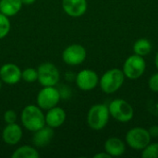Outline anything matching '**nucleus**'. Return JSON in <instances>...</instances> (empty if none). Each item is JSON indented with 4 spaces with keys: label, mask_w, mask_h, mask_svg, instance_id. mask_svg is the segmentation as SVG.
<instances>
[{
    "label": "nucleus",
    "mask_w": 158,
    "mask_h": 158,
    "mask_svg": "<svg viewBox=\"0 0 158 158\" xmlns=\"http://www.w3.org/2000/svg\"><path fill=\"white\" fill-rule=\"evenodd\" d=\"M20 120L22 126L31 132H34L43 127L45 124V115L43 112V109L40 108L37 105H28L26 106L20 114Z\"/></svg>",
    "instance_id": "nucleus-1"
},
{
    "label": "nucleus",
    "mask_w": 158,
    "mask_h": 158,
    "mask_svg": "<svg viewBox=\"0 0 158 158\" xmlns=\"http://www.w3.org/2000/svg\"><path fill=\"white\" fill-rule=\"evenodd\" d=\"M125 80L123 71L119 69H111L106 71L99 80L101 90L107 94H114L120 89Z\"/></svg>",
    "instance_id": "nucleus-2"
},
{
    "label": "nucleus",
    "mask_w": 158,
    "mask_h": 158,
    "mask_svg": "<svg viewBox=\"0 0 158 158\" xmlns=\"http://www.w3.org/2000/svg\"><path fill=\"white\" fill-rule=\"evenodd\" d=\"M108 106L104 104H96L91 106L87 114L88 126L94 131L103 130L109 120Z\"/></svg>",
    "instance_id": "nucleus-3"
},
{
    "label": "nucleus",
    "mask_w": 158,
    "mask_h": 158,
    "mask_svg": "<svg viewBox=\"0 0 158 158\" xmlns=\"http://www.w3.org/2000/svg\"><path fill=\"white\" fill-rule=\"evenodd\" d=\"M108 110L113 118L123 123L129 122L134 116L133 107L124 99L118 98L113 100L108 106Z\"/></svg>",
    "instance_id": "nucleus-4"
},
{
    "label": "nucleus",
    "mask_w": 158,
    "mask_h": 158,
    "mask_svg": "<svg viewBox=\"0 0 158 158\" xmlns=\"http://www.w3.org/2000/svg\"><path fill=\"white\" fill-rule=\"evenodd\" d=\"M125 139L127 144L131 148L142 151L151 143L152 137L148 130H145L142 127H135L127 132Z\"/></svg>",
    "instance_id": "nucleus-5"
},
{
    "label": "nucleus",
    "mask_w": 158,
    "mask_h": 158,
    "mask_svg": "<svg viewBox=\"0 0 158 158\" xmlns=\"http://www.w3.org/2000/svg\"><path fill=\"white\" fill-rule=\"evenodd\" d=\"M145 69L146 63L143 56L134 54L125 60L122 71L125 78L130 80H137L143 75Z\"/></svg>",
    "instance_id": "nucleus-6"
},
{
    "label": "nucleus",
    "mask_w": 158,
    "mask_h": 158,
    "mask_svg": "<svg viewBox=\"0 0 158 158\" xmlns=\"http://www.w3.org/2000/svg\"><path fill=\"white\" fill-rule=\"evenodd\" d=\"M38 81L39 83L44 86H56L60 80V73L58 69L50 62L42 63L38 69Z\"/></svg>",
    "instance_id": "nucleus-7"
},
{
    "label": "nucleus",
    "mask_w": 158,
    "mask_h": 158,
    "mask_svg": "<svg viewBox=\"0 0 158 158\" xmlns=\"http://www.w3.org/2000/svg\"><path fill=\"white\" fill-rule=\"evenodd\" d=\"M61 94L56 86H44L37 94V106L43 110H48L56 106L60 101Z\"/></svg>",
    "instance_id": "nucleus-8"
},
{
    "label": "nucleus",
    "mask_w": 158,
    "mask_h": 158,
    "mask_svg": "<svg viewBox=\"0 0 158 158\" xmlns=\"http://www.w3.org/2000/svg\"><path fill=\"white\" fill-rule=\"evenodd\" d=\"M87 52L84 46L79 44H73L67 46L62 52L63 61L69 66H78L84 62Z\"/></svg>",
    "instance_id": "nucleus-9"
},
{
    "label": "nucleus",
    "mask_w": 158,
    "mask_h": 158,
    "mask_svg": "<svg viewBox=\"0 0 158 158\" xmlns=\"http://www.w3.org/2000/svg\"><path fill=\"white\" fill-rule=\"evenodd\" d=\"M75 81L80 90L87 92L94 89L98 85L99 77L93 69H85L75 76Z\"/></svg>",
    "instance_id": "nucleus-10"
},
{
    "label": "nucleus",
    "mask_w": 158,
    "mask_h": 158,
    "mask_svg": "<svg viewBox=\"0 0 158 158\" xmlns=\"http://www.w3.org/2000/svg\"><path fill=\"white\" fill-rule=\"evenodd\" d=\"M21 72L19 67L13 63L4 64L0 68V80L8 85L17 84L21 80Z\"/></svg>",
    "instance_id": "nucleus-11"
},
{
    "label": "nucleus",
    "mask_w": 158,
    "mask_h": 158,
    "mask_svg": "<svg viewBox=\"0 0 158 158\" xmlns=\"http://www.w3.org/2000/svg\"><path fill=\"white\" fill-rule=\"evenodd\" d=\"M62 7L67 15L79 18L86 12L88 3L87 0H62Z\"/></svg>",
    "instance_id": "nucleus-12"
},
{
    "label": "nucleus",
    "mask_w": 158,
    "mask_h": 158,
    "mask_svg": "<svg viewBox=\"0 0 158 158\" xmlns=\"http://www.w3.org/2000/svg\"><path fill=\"white\" fill-rule=\"evenodd\" d=\"M22 135H23L22 128L16 122L11 124H6V126L4 128L2 132L3 141L7 145H11V146L18 144L22 139Z\"/></svg>",
    "instance_id": "nucleus-13"
},
{
    "label": "nucleus",
    "mask_w": 158,
    "mask_h": 158,
    "mask_svg": "<svg viewBox=\"0 0 158 158\" xmlns=\"http://www.w3.org/2000/svg\"><path fill=\"white\" fill-rule=\"evenodd\" d=\"M66 118V111L56 106L47 110L45 114V124L53 129H56L61 127L65 123Z\"/></svg>",
    "instance_id": "nucleus-14"
},
{
    "label": "nucleus",
    "mask_w": 158,
    "mask_h": 158,
    "mask_svg": "<svg viewBox=\"0 0 158 158\" xmlns=\"http://www.w3.org/2000/svg\"><path fill=\"white\" fill-rule=\"evenodd\" d=\"M53 137H54L53 128L45 125L42 129L34 131L32 137V143L37 147H44L50 143Z\"/></svg>",
    "instance_id": "nucleus-15"
},
{
    "label": "nucleus",
    "mask_w": 158,
    "mask_h": 158,
    "mask_svg": "<svg viewBox=\"0 0 158 158\" xmlns=\"http://www.w3.org/2000/svg\"><path fill=\"white\" fill-rule=\"evenodd\" d=\"M105 152H106L111 157L120 156L126 151L125 143L122 140L117 137H111L105 143Z\"/></svg>",
    "instance_id": "nucleus-16"
},
{
    "label": "nucleus",
    "mask_w": 158,
    "mask_h": 158,
    "mask_svg": "<svg viewBox=\"0 0 158 158\" xmlns=\"http://www.w3.org/2000/svg\"><path fill=\"white\" fill-rule=\"evenodd\" d=\"M22 6L21 0H0V12L9 18L17 15Z\"/></svg>",
    "instance_id": "nucleus-17"
},
{
    "label": "nucleus",
    "mask_w": 158,
    "mask_h": 158,
    "mask_svg": "<svg viewBox=\"0 0 158 158\" xmlns=\"http://www.w3.org/2000/svg\"><path fill=\"white\" fill-rule=\"evenodd\" d=\"M12 158H39L40 154L36 148L31 145H22L17 148L11 155Z\"/></svg>",
    "instance_id": "nucleus-18"
},
{
    "label": "nucleus",
    "mask_w": 158,
    "mask_h": 158,
    "mask_svg": "<svg viewBox=\"0 0 158 158\" xmlns=\"http://www.w3.org/2000/svg\"><path fill=\"white\" fill-rule=\"evenodd\" d=\"M133 51H134V54L138 56H145L149 55L150 52L152 51V44L149 40L145 38H141L134 43Z\"/></svg>",
    "instance_id": "nucleus-19"
},
{
    "label": "nucleus",
    "mask_w": 158,
    "mask_h": 158,
    "mask_svg": "<svg viewBox=\"0 0 158 158\" xmlns=\"http://www.w3.org/2000/svg\"><path fill=\"white\" fill-rule=\"evenodd\" d=\"M10 20L8 17L0 12V40L4 39L10 31Z\"/></svg>",
    "instance_id": "nucleus-20"
},
{
    "label": "nucleus",
    "mask_w": 158,
    "mask_h": 158,
    "mask_svg": "<svg viewBox=\"0 0 158 158\" xmlns=\"http://www.w3.org/2000/svg\"><path fill=\"white\" fill-rule=\"evenodd\" d=\"M21 79L26 82H34L38 80V72L36 69L26 68L21 72Z\"/></svg>",
    "instance_id": "nucleus-21"
},
{
    "label": "nucleus",
    "mask_w": 158,
    "mask_h": 158,
    "mask_svg": "<svg viewBox=\"0 0 158 158\" xmlns=\"http://www.w3.org/2000/svg\"><path fill=\"white\" fill-rule=\"evenodd\" d=\"M142 157L158 158V143H149L144 149L142 150Z\"/></svg>",
    "instance_id": "nucleus-22"
},
{
    "label": "nucleus",
    "mask_w": 158,
    "mask_h": 158,
    "mask_svg": "<svg viewBox=\"0 0 158 158\" xmlns=\"http://www.w3.org/2000/svg\"><path fill=\"white\" fill-rule=\"evenodd\" d=\"M4 121L6 124H11V123H15L17 121V113L14 110H6L4 113Z\"/></svg>",
    "instance_id": "nucleus-23"
},
{
    "label": "nucleus",
    "mask_w": 158,
    "mask_h": 158,
    "mask_svg": "<svg viewBox=\"0 0 158 158\" xmlns=\"http://www.w3.org/2000/svg\"><path fill=\"white\" fill-rule=\"evenodd\" d=\"M148 86L151 91L155 93H158V72L153 74L150 77L149 81H148Z\"/></svg>",
    "instance_id": "nucleus-24"
},
{
    "label": "nucleus",
    "mask_w": 158,
    "mask_h": 158,
    "mask_svg": "<svg viewBox=\"0 0 158 158\" xmlns=\"http://www.w3.org/2000/svg\"><path fill=\"white\" fill-rule=\"evenodd\" d=\"M150 135L152 138H157L158 137V126L157 125H154L152 126L149 130H148Z\"/></svg>",
    "instance_id": "nucleus-25"
},
{
    "label": "nucleus",
    "mask_w": 158,
    "mask_h": 158,
    "mask_svg": "<svg viewBox=\"0 0 158 158\" xmlns=\"http://www.w3.org/2000/svg\"><path fill=\"white\" fill-rule=\"evenodd\" d=\"M94 158H111V156L106 153V152H103V153H98L96 155L94 156Z\"/></svg>",
    "instance_id": "nucleus-26"
},
{
    "label": "nucleus",
    "mask_w": 158,
    "mask_h": 158,
    "mask_svg": "<svg viewBox=\"0 0 158 158\" xmlns=\"http://www.w3.org/2000/svg\"><path fill=\"white\" fill-rule=\"evenodd\" d=\"M36 0H21L22 4L23 5H26V6H29V5H32Z\"/></svg>",
    "instance_id": "nucleus-27"
},
{
    "label": "nucleus",
    "mask_w": 158,
    "mask_h": 158,
    "mask_svg": "<svg viewBox=\"0 0 158 158\" xmlns=\"http://www.w3.org/2000/svg\"><path fill=\"white\" fill-rule=\"evenodd\" d=\"M155 63H156V69H157L158 70V52L157 54H156V58H155Z\"/></svg>",
    "instance_id": "nucleus-28"
},
{
    "label": "nucleus",
    "mask_w": 158,
    "mask_h": 158,
    "mask_svg": "<svg viewBox=\"0 0 158 158\" xmlns=\"http://www.w3.org/2000/svg\"><path fill=\"white\" fill-rule=\"evenodd\" d=\"M2 88V81L0 80V89Z\"/></svg>",
    "instance_id": "nucleus-29"
}]
</instances>
